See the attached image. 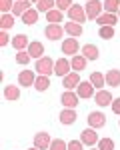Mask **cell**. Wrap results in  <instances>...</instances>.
<instances>
[{"instance_id": "cell-1", "label": "cell", "mask_w": 120, "mask_h": 150, "mask_svg": "<svg viewBox=\"0 0 120 150\" xmlns=\"http://www.w3.org/2000/svg\"><path fill=\"white\" fill-rule=\"evenodd\" d=\"M54 60L50 56H42L40 60H36V66L34 70L40 74V76H50V74H54Z\"/></svg>"}, {"instance_id": "cell-2", "label": "cell", "mask_w": 120, "mask_h": 150, "mask_svg": "<svg viewBox=\"0 0 120 150\" xmlns=\"http://www.w3.org/2000/svg\"><path fill=\"white\" fill-rule=\"evenodd\" d=\"M84 10H86V16H88L90 20H96L98 16H102L104 2H100V0H88L86 6H84Z\"/></svg>"}, {"instance_id": "cell-3", "label": "cell", "mask_w": 120, "mask_h": 150, "mask_svg": "<svg viewBox=\"0 0 120 150\" xmlns=\"http://www.w3.org/2000/svg\"><path fill=\"white\" fill-rule=\"evenodd\" d=\"M78 100H80V96L76 92H70V90H66V92H62V96H60V102H62V106L64 108H76L78 106Z\"/></svg>"}, {"instance_id": "cell-4", "label": "cell", "mask_w": 120, "mask_h": 150, "mask_svg": "<svg viewBox=\"0 0 120 150\" xmlns=\"http://www.w3.org/2000/svg\"><path fill=\"white\" fill-rule=\"evenodd\" d=\"M50 144H52V138L48 132H38L34 136V148L38 150H50Z\"/></svg>"}, {"instance_id": "cell-5", "label": "cell", "mask_w": 120, "mask_h": 150, "mask_svg": "<svg viewBox=\"0 0 120 150\" xmlns=\"http://www.w3.org/2000/svg\"><path fill=\"white\" fill-rule=\"evenodd\" d=\"M72 70V64L66 60V58H60V60H56V64H54V74L56 76H60V78H64V76H68Z\"/></svg>"}, {"instance_id": "cell-6", "label": "cell", "mask_w": 120, "mask_h": 150, "mask_svg": "<svg viewBox=\"0 0 120 150\" xmlns=\"http://www.w3.org/2000/svg\"><path fill=\"white\" fill-rule=\"evenodd\" d=\"M64 32H66V30H64L60 24H48L46 28H44V34H46L48 40H58V38H62Z\"/></svg>"}, {"instance_id": "cell-7", "label": "cell", "mask_w": 120, "mask_h": 150, "mask_svg": "<svg viewBox=\"0 0 120 150\" xmlns=\"http://www.w3.org/2000/svg\"><path fill=\"white\" fill-rule=\"evenodd\" d=\"M80 140H82L84 146H94L96 142H98V134H96L94 128H86L80 132Z\"/></svg>"}, {"instance_id": "cell-8", "label": "cell", "mask_w": 120, "mask_h": 150, "mask_svg": "<svg viewBox=\"0 0 120 150\" xmlns=\"http://www.w3.org/2000/svg\"><path fill=\"white\" fill-rule=\"evenodd\" d=\"M68 16H70V20L72 22H78V24H82L88 16H86V10H84L82 6H78V4H74L70 10H68Z\"/></svg>"}, {"instance_id": "cell-9", "label": "cell", "mask_w": 120, "mask_h": 150, "mask_svg": "<svg viewBox=\"0 0 120 150\" xmlns=\"http://www.w3.org/2000/svg\"><path fill=\"white\" fill-rule=\"evenodd\" d=\"M36 78H38V76H36L32 70H22V72L18 74V82H20V86H26V88L34 86Z\"/></svg>"}, {"instance_id": "cell-10", "label": "cell", "mask_w": 120, "mask_h": 150, "mask_svg": "<svg viewBox=\"0 0 120 150\" xmlns=\"http://www.w3.org/2000/svg\"><path fill=\"white\" fill-rule=\"evenodd\" d=\"M88 124H90V128L98 130V128H102L106 124V116L102 114V112H90L88 114Z\"/></svg>"}, {"instance_id": "cell-11", "label": "cell", "mask_w": 120, "mask_h": 150, "mask_svg": "<svg viewBox=\"0 0 120 150\" xmlns=\"http://www.w3.org/2000/svg\"><path fill=\"white\" fill-rule=\"evenodd\" d=\"M30 8H32V2L30 0H16L14 2V8H12V14L14 16H24Z\"/></svg>"}, {"instance_id": "cell-12", "label": "cell", "mask_w": 120, "mask_h": 150, "mask_svg": "<svg viewBox=\"0 0 120 150\" xmlns=\"http://www.w3.org/2000/svg\"><path fill=\"white\" fill-rule=\"evenodd\" d=\"M78 40H76V38H66V40H64V42H62V52H64V54H72V56H76V54H78Z\"/></svg>"}, {"instance_id": "cell-13", "label": "cell", "mask_w": 120, "mask_h": 150, "mask_svg": "<svg viewBox=\"0 0 120 150\" xmlns=\"http://www.w3.org/2000/svg\"><path fill=\"white\" fill-rule=\"evenodd\" d=\"M78 84H80V76H78V72H70L68 76H64V78H62V86H64L66 90L78 88Z\"/></svg>"}, {"instance_id": "cell-14", "label": "cell", "mask_w": 120, "mask_h": 150, "mask_svg": "<svg viewBox=\"0 0 120 150\" xmlns=\"http://www.w3.org/2000/svg\"><path fill=\"white\" fill-rule=\"evenodd\" d=\"M76 94H78L80 98H92V96H94V86L90 84V80L88 82H80L78 88H76Z\"/></svg>"}, {"instance_id": "cell-15", "label": "cell", "mask_w": 120, "mask_h": 150, "mask_svg": "<svg viewBox=\"0 0 120 150\" xmlns=\"http://www.w3.org/2000/svg\"><path fill=\"white\" fill-rule=\"evenodd\" d=\"M94 100L98 106H110V104L114 102V98H112V94L108 92V90H98L94 96Z\"/></svg>"}, {"instance_id": "cell-16", "label": "cell", "mask_w": 120, "mask_h": 150, "mask_svg": "<svg viewBox=\"0 0 120 150\" xmlns=\"http://www.w3.org/2000/svg\"><path fill=\"white\" fill-rule=\"evenodd\" d=\"M104 78H106V84H108V86H112V88H118V86H120V70H116V68L108 70Z\"/></svg>"}, {"instance_id": "cell-17", "label": "cell", "mask_w": 120, "mask_h": 150, "mask_svg": "<svg viewBox=\"0 0 120 150\" xmlns=\"http://www.w3.org/2000/svg\"><path fill=\"white\" fill-rule=\"evenodd\" d=\"M116 22H118V16L116 14H110V12H104L102 16L96 18V24H100V26H114Z\"/></svg>"}, {"instance_id": "cell-18", "label": "cell", "mask_w": 120, "mask_h": 150, "mask_svg": "<svg viewBox=\"0 0 120 150\" xmlns=\"http://www.w3.org/2000/svg\"><path fill=\"white\" fill-rule=\"evenodd\" d=\"M12 46L16 48L18 52H22L24 48L30 46V42H28V36H26V34H16L14 38H12Z\"/></svg>"}, {"instance_id": "cell-19", "label": "cell", "mask_w": 120, "mask_h": 150, "mask_svg": "<svg viewBox=\"0 0 120 150\" xmlns=\"http://www.w3.org/2000/svg\"><path fill=\"white\" fill-rule=\"evenodd\" d=\"M64 30H66L72 38H78V36H82V32H84L82 24H78V22H66L64 24Z\"/></svg>"}, {"instance_id": "cell-20", "label": "cell", "mask_w": 120, "mask_h": 150, "mask_svg": "<svg viewBox=\"0 0 120 150\" xmlns=\"http://www.w3.org/2000/svg\"><path fill=\"white\" fill-rule=\"evenodd\" d=\"M28 54L32 58H36V60H40V58L44 56V44H42V42H30Z\"/></svg>"}, {"instance_id": "cell-21", "label": "cell", "mask_w": 120, "mask_h": 150, "mask_svg": "<svg viewBox=\"0 0 120 150\" xmlns=\"http://www.w3.org/2000/svg\"><path fill=\"white\" fill-rule=\"evenodd\" d=\"M60 122L66 124V126L74 124V122H76V112H74L72 108H64V110L60 112Z\"/></svg>"}, {"instance_id": "cell-22", "label": "cell", "mask_w": 120, "mask_h": 150, "mask_svg": "<svg viewBox=\"0 0 120 150\" xmlns=\"http://www.w3.org/2000/svg\"><path fill=\"white\" fill-rule=\"evenodd\" d=\"M82 56L86 60H96V58L100 56V50L94 44H86V46H82Z\"/></svg>"}, {"instance_id": "cell-23", "label": "cell", "mask_w": 120, "mask_h": 150, "mask_svg": "<svg viewBox=\"0 0 120 150\" xmlns=\"http://www.w3.org/2000/svg\"><path fill=\"white\" fill-rule=\"evenodd\" d=\"M4 98H6V100H18V98H20V88L8 84V86L4 88Z\"/></svg>"}, {"instance_id": "cell-24", "label": "cell", "mask_w": 120, "mask_h": 150, "mask_svg": "<svg viewBox=\"0 0 120 150\" xmlns=\"http://www.w3.org/2000/svg\"><path fill=\"white\" fill-rule=\"evenodd\" d=\"M70 64H72V70H74V72L84 70V68H86V58H84L82 54H76V56H72Z\"/></svg>"}, {"instance_id": "cell-25", "label": "cell", "mask_w": 120, "mask_h": 150, "mask_svg": "<svg viewBox=\"0 0 120 150\" xmlns=\"http://www.w3.org/2000/svg\"><path fill=\"white\" fill-rule=\"evenodd\" d=\"M22 22L28 24V26L36 24V22H38V10H36V8H30V10H28V12L22 16Z\"/></svg>"}, {"instance_id": "cell-26", "label": "cell", "mask_w": 120, "mask_h": 150, "mask_svg": "<svg viewBox=\"0 0 120 150\" xmlns=\"http://www.w3.org/2000/svg\"><path fill=\"white\" fill-rule=\"evenodd\" d=\"M90 84H92L94 88H102V86L106 84L104 74H100V72H92V74H90Z\"/></svg>"}, {"instance_id": "cell-27", "label": "cell", "mask_w": 120, "mask_h": 150, "mask_svg": "<svg viewBox=\"0 0 120 150\" xmlns=\"http://www.w3.org/2000/svg\"><path fill=\"white\" fill-rule=\"evenodd\" d=\"M48 86H50V78L48 76H38L34 82V88L38 90V92H44V90H48Z\"/></svg>"}, {"instance_id": "cell-28", "label": "cell", "mask_w": 120, "mask_h": 150, "mask_svg": "<svg viewBox=\"0 0 120 150\" xmlns=\"http://www.w3.org/2000/svg\"><path fill=\"white\" fill-rule=\"evenodd\" d=\"M54 4H56V0H40L36 4V10L38 12H50V10H54Z\"/></svg>"}, {"instance_id": "cell-29", "label": "cell", "mask_w": 120, "mask_h": 150, "mask_svg": "<svg viewBox=\"0 0 120 150\" xmlns=\"http://www.w3.org/2000/svg\"><path fill=\"white\" fill-rule=\"evenodd\" d=\"M46 20H48L50 24H58V22H62V10L54 8V10L46 12Z\"/></svg>"}, {"instance_id": "cell-30", "label": "cell", "mask_w": 120, "mask_h": 150, "mask_svg": "<svg viewBox=\"0 0 120 150\" xmlns=\"http://www.w3.org/2000/svg\"><path fill=\"white\" fill-rule=\"evenodd\" d=\"M0 26H2V30H8L14 26V14H2V18H0Z\"/></svg>"}, {"instance_id": "cell-31", "label": "cell", "mask_w": 120, "mask_h": 150, "mask_svg": "<svg viewBox=\"0 0 120 150\" xmlns=\"http://www.w3.org/2000/svg\"><path fill=\"white\" fill-rule=\"evenodd\" d=\"M104 10L114 14V12L120 10V0H104Z\"/></svg>"}, {"instance_id": "cell-32", "label": "cell", "mask_w": 120, "mask_h": 150, "mask_svg": "<svg viewBox=\"0 0 120 150\" xmlns=\"http://www.w3.org/2000/svg\"><path fill=\"white\" fill-rule=\"evenodd\" d=\"M100 38H104V40H110V38H114V26H100Z\"/></svg>"}, {"instance_id": "cell-33", "label": "cell", "mask_w": 120, "mask_h": 150, "mask_svg": "<svg viewBox=\"0 0 120 150\" xmlns=\"http://www.w3.org/2000/svg\"><path fill=\"white\" fill-rule=\"evenodd\" d=\"M32 60V56L28 54V50H22V52H16V62L18 64H22V66H26L28 62Z\"/></svg>"}, {"instance_id": "cell-34", "label": "cell", "mask_w": 120, "mask_h": 150, "mask_svg": "<svg viewBox=\"0 0 120 150\" xmlns=\"http://www.w3.org/2000/svg\"><path fill=\"white\" fill-rule=\"evenodd\" d=\"M98 150H114V140L112 138H100L98 140Z\"/></svg>"}, {"instance_id": "cell-35", "label": "cell", "mask_w": 120, "mask_h": 150, "mask_svg": "<svg viewBox=\"0 0 120 150\" xmlns=\"http://www.w3.org/2000/svg\"><path fill=\"white\" fill-rule=\"evenodd\" d=\"M72 6H74V4H72V0H56V8H58V10H70Z\"/></svg>"}, {"instance_id": "cell-36", "label": "cell", "mask_w": 120, "mask_h": 150, "mask_svg": "<svg viewBox=\"0 0 120 150\" xmlns=\"http://www.w3.org/2000/svg\"><path fill=\"white\" fill-rule=\"evenodd\" d=\"M12 8H14V2L12 0H0V10L4 12V14L12 12Z\"/></svg>"}, {"instance_id": "cell-37", "label": "cell", "mask_w": 120, "mask_h": 150, "mask_svg": "<svg viewBox=\"0 0 120 150\" xmlns=\"http://www.w3.org/2000/svg\"><path fill=\"white\" fill-rule=\"evenodd\" d=\"M50 150H68V144H66L64 140H52Z\"/></svg>"}, {"instance_id": "cell-38", "label": "cell", "mask_w": 120, "mask_h": 150, "mask_svg": "<svg viewBox=\"0 0 120 150\" xmlns=\"http://www.w3.org/2000/svg\"><path fill=\"white\" fill-rule=\"evenodd\" d=\"M82 148H84L82 140H70L68 142V150H82Z\"/></svg>"}, {"instance_id": "cell-39", "label": "cell", "mask_w": 120, "mask_h": 150, "mask_svg": "<svg viewBox=\"0 0 120 150\" xmlns=\"http://www.w3.org/2000/svg\"><path fill=\"white\" fill-rule=\"evenodd\" d=\"M8 42H10V36L6 34V30H2L0 32V46H6Z\"/></svg>"}, {"instance_id": "cell-40", "label": "cell", "mask_w": 120, "mask_h": 150, "mask_svg": "<svg viewBox=\"0 0 120 150\" xmlns=\"http://www.w3.org/2000/svg\"><path fill=\"white\" fill-rule=\"evenodd\" d=\"M110 106H112V112L120 116V98H114V102L110 104Z\"/></svg>"}, {"instance_id": "cell-41", "label": "cell", "mask_w": 120, "mask_h": 150, "mask_svg": "<svg viewBox=\"0 0 120 150\" xmlns=\"http://www.w3.org/2000/svg\"><path fill=\"white\" fill-rule=\"evenodd\" d=\"M30 2H34V4H38V2H40V0H30Z\"/></svg>"}, {"instance_id": "cell-42", "label": "cell", "mask_w": 120, "mask_h": 150, "mask_svg": "<svg viewBox=\"0 0 120 150\" xmlns=\"http://www.w3.org/2000/svg\"><path fill=\"white\" fill-rule=\"evenodd\" d=\"M30 150H38V148H30Z\"/></svg>"}, {"instance_id": "cell-43", "label": "cell", "mask_w": 120, "mask_h": 150, "mask_svg": "<svg viewBox=\"0 0 120 150\" xmlns=\"http://www.w3.org/2000/svg\"><path fill=\"white\" fill-rule=\"evenodd\" d=\"M118 16H120V10H118Z\"/></svg>"}]
</instances>
